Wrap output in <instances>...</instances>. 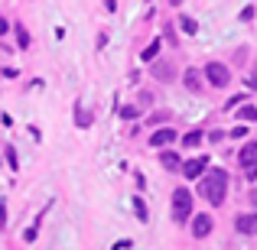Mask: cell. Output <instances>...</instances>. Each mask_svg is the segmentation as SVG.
Wrapping results in <instances>:
<instances>
[{
  "instance_id": "1",
  "label": "cell",
  "mask_w": 257,
  "mask_h": 250,
  "mask_svg": "<svg viewBox=\"0 0 257 250\" xmlns=\"http://www.w3.org/2000/svg\"><path fill=\"white\" fill-rule=\"evenodd\" d=\"M199 195L208 201V205H221L228 195V172L225 169H208L199 182Z\"/></svg>"
},
{
  "instance_id": "2",
  "label": "cell",
  "mask_w": 257,
  "mask_h": 250,
  "mask_svg": "<svg viewBox=\"0 0 257 250\" xmlns=\"http://www.w3.org/2000/svg\"><path fill=\"white\" fill-rule=\"evenodd\" d=\"M189 218H192V192L189 188H176L173 192V221L186 224Z\"/></svg>"
},
{
  "instance_id": "3",
  "label": "cell",
  "mask_w": 257,
  "mask_h": 250,
  "mask_svg": "<svg viewBox=\"0 0 257 250\" xmlns=\"http://www.w3.org/2000/svg\"><path fill=\"white\" fill-rule=\"evenodd\" d=\"M238 163H241V169H244V175L254 182V179H257V140H247V143L241 146Z\"/></svg>"
},
{
  "instance_id": "4",
  "label": "cell",
  "mask_w": 257,
  "mask_h": 250,
  "mask_svg": "<svg viewBox=\"0 0 257 250\" xmlns=\"http://www.w3.org/2000/svg\"><path fill=\"white\" fill-rule=\"evenodd\" d=\"M202 72H205V82L212 88H228V85H231V69L221 65V62H208Z\"/></svg>"
},
{
  "instance_id": "5",
  "label": "cell",
  "mask_w": 257,
  "mask_h": 250,
  "mask_svg": "<svg viewBox=\"0 0 257 250\" xmlns=\"http://www.w3.org/2000/svg\"><path fill=\"white\" fill-rule=\"evenodd\" d=\"M150 72H153V78H157V82H173V78H176V65L166 62V59H157Z\"/></svg>"
},
{
  "instance_id": "6",
  "label": "cell",
  "mask_w": 257,
  "mask_h": 250,
  "mask_svg": "<svg viewBox=\"0 0 257 250\" xmlns=\"http://www.w3.org/2000/svg\"><path fill=\"white\" fill-rule=\"evenodd\" d=\"M205 169H208V159L199 156V159L182 163V175H186V179H202V175H205Z\"/></svg>"
},
{
  "instance_id": "7",
  "label": "cell",
  "mask_w": 257,
  "mask_h": 250,
  "mask_svg": "<svg viewBox=\"0 0 257 250\" xmlns=\"http://www.w3.org/2000/svg\"><path fill=\"white\" fill-rule=\"evenodd\" d=\"M212 214H195V218H192V237H208V234H212Z\"/></svg>"
},
{
  "instance_id": "8",
  "label": "cell",
  "mask_w": 257,
  "mask_h": 250,
  "mask_svg": "<svg viewBox=\"0 0 257 250\" xmlns=\"http://www.w3.org/2000/svg\"><path fill=\"white\" fill-rule=\"evenodd\" d=\"M176 140H179V133H176L173 127H160V130H157V133H153V137H150V143L157 146V150H163V146L176 143Z\"/></svg>"
},
{
  "instance_id": "9",
  "label": "cell",
  "mask_w": 257,
  "mask_h": 250,
  "mask_svg": "<svg viewBox=\"0 0 257 250\" xmlns=\"http://www.w3.org/2000/svg\"><path fill=\"white\" fill-rule=\"evenodd\" d=\"M202 78H205V72H199V69H186L182 72V85H186L192 94H202Z\"/></svg>"
},
{
  "instance_id": "10",
  "label": "cell",
  "mask_w": 257,
  "mask_h": 250,
  "mask_svg": "<svg viewBox=\"0 0 257 250\" xmlns=\"http://www.w3.org/2000/svg\"><path fill=\"white\" fill-rule=\"evenodd\" d=\"M234 227H238L241 234H257V214H241V218H234Z\"/></svg>"
},
{
  "instance_id": "11",
  "label": "cell",
  "mask_w": 257,
  "mask_h": 250,
  "mask_svg": "<svg viewBox=\"0 0 257 250\" xmlns=\"http://www.w3.org/2000/svg\"><path fill=\"white\" fill-rule=\"evenodd\" d=\"M160 163H163V169H170V172H179V169H182L179 153H173V150H163V153H160Z\"/></svg>"
},
{
  "instance_id": "12",
  "label": "cell",
  "mask_w": 257,
  "mask_h": 250,
  "mask_svg": "<svg viewBox=\"0 0 257 250\" xmlns=\"http://www.w3.org/2000/svg\"><path fill=\"white\" fill-rule=\"evenodd\" d=\"M202 140H205V137H202V130H189L186 137H182V146H186V150H195Z\"/></svg>"
},
{
  "instance_id": "13",
  "label": "cell",
  "mask_w": 257,
  "mask_h": 250,
  "mask_svg": "<svg viewBox=\"0 0 257 250\" xmlns=\"http://www.w3.org/2000/svg\"><path fill=\"white\" fill-rule=\"evenodd\" d=\"M140 59H144V62H157V59H160V39H153V43L144 49V56H140Z\"/></svg>"
},
{
  "instance_id": "14",
  "label": "cell",
  "mask_w": 257,
  "mask_h": 250,
  "mask_svg": "<svg viewBox=\"0 0 257 250\" xmlns=\"http://www.w3.org/2000/svg\"><path fill=\"white\" fill-rule=\"evenodd\" d=\"M131 205H134V214H137V221H147V218H150V214H147V205H144V198H140V195H134Z\"/></svg>"
},
{
  "instance_id": "15",
  "label": "cell",
  "mask_w": 257,
  "mask_h": 250,
  "mask_svg": "<svg viewBox=\"0 0 257 250\" xmlns=\"http://www.w3.org/2000/svg\"><path fill=\"white\" fill-rule=\"evenodd\" d=\"M179 26H182V33H186V36H195V33H199V23H195L192 17H182Z\"/></svg>"
},
{
  "instance_id": "16",
  "label": "cell",
  "mask_w": 257,
  "mask_h": 250,
  "mask_svg": "<svg viewBox=\"0 0 257 250\" xmlns=\"http://www.w3.org/2000/svg\"><path fill=\"white\" fill-rule=\"evenodd\" d=\"M13 30H17V43H20V49H26V46H30V33H26V26H23V23H17Z\"/></svg>"
},
{
  "instance_id": "17",
  "label": "cell",
  "mask_w": 257,
  "mask_h": 250,
  "mask_svg": "<svg viewBox=\"0 0 257 250\" xmlns=\"http://www.w3.org/2000/svg\"><path fill=\"white\" fill-rule=\"evenodd\" d=\"M238 117L244 120V124H251V120H257V107H241V111H238Z\"/></svg>"
},
{
  "instance_id": "18",
  "label": "cell",
  "mask_w": 257,
  "mask_h": 250,
  "mask_svg": "<svg viewBox=\"0 0 257 250\" xmlns=\"http://www.w3.org/2000/svg\"><path fill=\"white\" fill-rule=\"evenodd\" d=\"M166 120H170V111H157V114L150 117V124L157 127V124H166Z\"/></svg>"
},
{
  "instance_id": "19",
  "label": "cell",
  "mask_w": 257,
  "mask_h": 250,
  "mask_svg": "<svg viewBox=\"0 0 257 250\" xmlns=\"http://www.w3.org/2000/svg\"><path fill=\"white\" fill-rule=\"evenodd\" d=\"M75 124L88 127V124H91V114H85V111H75Z\"/></svg>"
},
{
  "instance_id": "20",
  "label": "cell",
  "mask_w": 257,
  "mask_h": 250,
  "mask_svg": "<svg viewBox=\"0 0 257 250\" xmlns=\"http://www.w3.org/2000/svg\"><path fill=\"white\" fill-rule=\"evenodd\" d=\"M137 107H124V111H120V117H124V120H134V117H137Z\"/></svg>"
},
{
  "instance_id": "21",
  "label": "cell",
  "mask_w": 257,
  "mask_h": 250,
  "mask_svg": "<svg viewBox=\"0 0 257 250\" xmlns=\"http://www.w3.org/2000/svg\"><path fill=\"white\" fill-rule=\"evenodd\" d=\"M7 163H10V169H17V153H13V146H7Z\"/></svg>"
},
{
  "instance_id": "22",
  "label": "cell",
  "mask_w": 257,
  "mask_h": 250,
  "mask_svg": "<svg viewBox=\"0 0 257 250\" xmlns=\"http://www.w3.org/2000/svg\"><path fill=\"white\" fill-rule=\"evenodd\" d=\"M7 33H10V23H7V20L0 17V36H7Z\"/></svg>"
},
{
  "instance_id": "23",
  "label": "cell",
  "mask_w": 257,
  "mask_h": 250,
  "mask_svg": "<svg viewBox=\"0 0 257 250\" xmlns=\"http://www.w3.org/2000/svg\"><path fill=\"white\" fill-rule=\"evenodd\" d=\"M7 224V208H4V201H0V227Z\"/></svg>"
},
{
  "instance_id": "24",
  "label": "cell",
  "mask_w": 257,
  "mask_h": 250,
  "mask_svg": "<svg viewBox=\"0 0 257 250\" xmlns=\"http://www.w3.org/2000/svg\"><path fill=\"white\" fill-rule=\"evenodd\" d=\"M251 88H257V62H254V72H251V82H247Z\"/></svg>"
}]
</instances>
